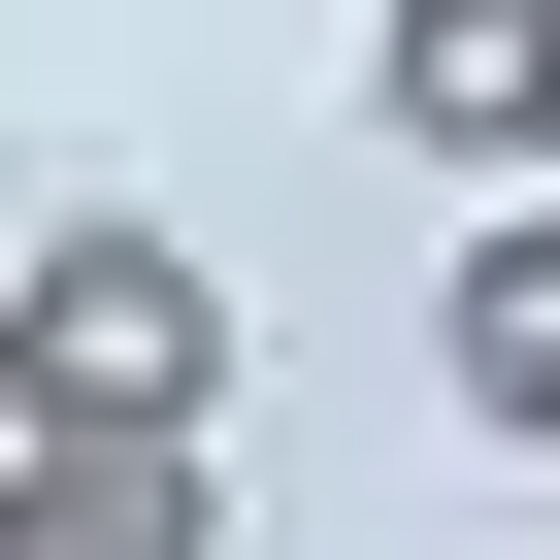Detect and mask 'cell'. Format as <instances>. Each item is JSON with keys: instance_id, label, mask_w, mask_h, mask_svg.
Returning <instances> with one entry per match:
<instances>
[{"instance_id": "cell-4", "label": "cell", "mask_w": 560, "mask_h": 560, "mask_svg": "<svg viewBox=\"0 0 560 560\" xmlns=\"http://www.w3.org/2000/svg\"><path fill=\"white\" fill-rule=\"evenodd\" d=\"M0 560H231V494H198V462H34V429H0Z\"/></svg>"}, {"instance_id": "cell-2", "label": "cell", "mask_w": 560, "mask_h": 560, "mask_svg": "<svg viewBox=\"0 0 560 560\" xmlns=\"http://www.w3.org/2000/svg\"><path fill=\"white\" fill-rule=\"evenodd\" d=\"M363 132H429L462 198H560V0H363Z\"/></svg>"}, {"instance_id": "cell-1", "label": "cell", "mask_w": 560, "mask_h": 560, "mask_svg": "<svg viewBox=\"0 0 560 560\" xmlns=\"http://www.w3.org/2000/svg\"><path fill=\"white\" fill-rule=\"evenodd\" d=\"M198 396H231V264L165 198H67L34 264H0V429L34 462H198Z\"/></svg>"}, {"instance_id": "cell-3", "label": "cell", "mask_w": 560, "mask_h": 560, "mask_svg": "<svg viewBox=\"0 0 560 560\" xmlns=\"http://www.w3.org/2000/svg\"><path fill=\"white\" fill-rule=\"evenodd\" d=\"M429 363H462V429H494V462H560V198H494V231H462Z\"/></svg>"}]
</instances>
